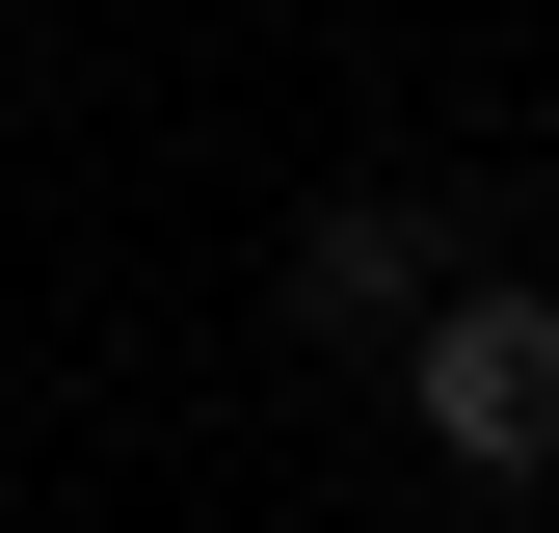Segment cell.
Listing matches in <instances>:
<instances>
[{
	"instance_id": "1",
	"label": "cell",
	"mask_w": 559,
	"mask_h": 533,
	"mask_svg": "<svg viewBox=\"0 0 559 533\" xmlns=\"http://www.w3.org/2000/svg\"><path fill=\"white\" fill-rule=\"evenodd\" d=\"M400 427H427L453 481H559V294L453 266V294L400 320Z\"/></svg>"
},
{
	"instance_id": "2",
	"label": "cell",
	"mask_w": 559,
	"mask_h": 533,
	"mask_svg": "<svg viewBox=\"0 0 559 533\" xmlns=\"http://www.w3.org/2000/svg\"><path fill=\"white\" fill-rule=\"evenodd\" d=\"M427 294H453V214H427V187H320V214H294V320H320V347H400Z\"/></svg>"
}]
</instances>
